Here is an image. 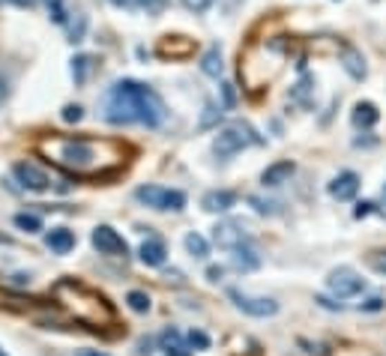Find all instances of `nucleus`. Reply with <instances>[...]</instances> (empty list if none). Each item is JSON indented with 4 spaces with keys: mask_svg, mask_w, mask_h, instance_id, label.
I'll return each instance as SVG.
<instances>
[{
    "mask_svg": "<svg viewBox=\"0 0 386 356\" xmlns=\"http://www.w3.org/2000/svg\"><path fill=\"white\" fill-rule=\"evenodd\" d=\"M96 66V57L93 54H78L75 60H72V78H75V84H87L90 72Z\"/></svg>",
    "mask_w": 386,
    "mask_h": 356,
    "instance_id": "nucleus-22",
    "label": "nucleus"
},
{
    "mask_svg": "<svg viewBox=\"0 0 386 356\" xmlns=\"http://www.w3.org/2000/svg\"><path fill=\"white\" fill-rule=\"evenodd\" d=\"M138 258H141V263H147V267H162L165 258H168L165 243H162V240H147L138 249Z\"/></svg>",
    "mask_w": 386,
    "mask_h": 356,
    "instance_id": "nucleus-18",
    "label": "nucleus"
},
{
    "mask_svg": "<svg viewBox=\"0 0 386 356\" xmlns=\"http://www.w3.org/2000/svg\"><path fill=\"white\" fill-rule=\"evenodd\" d=\"M135 198L141 204H147L153 209H171V213H180L186 207V195L177 189H162V186H141L135 189Z\"/></svg>",
    "mask_w": 386,
    "mask_h": 356,
    "instance_id": "nucleus-5",
    "label": "nucleus"
},
{
    "mask_svg": "<svg viewBox=\"0 0 386 356\" xmlns=\"http://www.w3.org/2000/svg\"><path fill=\"white\" fill-rule=\"evenodd\" d=\"M45 245L54 252V254H66L75 249V234L69 227H54V231L45 234Z\"/></svg>",
    "mask_w": 386,
    "mask_h": 356,
    "instance_id": "nucleus-16",
    "label": "nucleus"
},
{
    "mask_svg": "<svg viewBox=\"0 0 386 356\" xmlns=\"http://www.w3.org/2000/svg\"><path fill=\"white\" fill-rule=\"evenodd\" d=\"M186 341H189V348H197V350H206V348H210V339H206L204 332H197V330L189 332Z\"/></svg>",
    "mask_w": 386,
    "mask_h": 356,
    "instance_id": "nucleus-32",
    "label": "nucleus"
},
{
    "mask_svg": "<svg viewBox=\"0 0 386 356\" xmlns=\"http://www.w3.org/2000/svg\"><path fill=\"white\" fill-rule=\"evenodd\" d=\"M0 3H18V6H33L36 0H0Z\"/></svg>",
    "mask_w": 386,
    "mask_h": 356,
    "instance_id": "nucleus-40",
    "label": "nucleus"
},
{
    "mask_svg": "<svg viewBox=\"0 0 386 356\" xmlns=\"http://www.w3.org/2000/svg\"><path fill=\"white\" fill-rule=\"evenodd\" d=\"M168 0H132V9H147V12H162Z\"/></svg>",
    "mask_w": 386,
    "mask_h": 356,
    "instance_id": "nucleus-31",
    "label": "nucleus"
},
{
    "mask_svg": "<svg viewBox=\"0 0 386 356\" xmlns=\"http://www.w3.org/2000/svg\"><path fill=\"white\" fill-rule=\"evenodd\" d=\"M350 120H354L356 129H371V126L380 120V111H377L374 102H356L354 111H350Z\"/></svg>",
    "mask_w": 386,
    "mask_h": 356,
    "instance_id": "nucleus-17",
    "label": "nucleus"
},
{
    "mask_svg": "<svg viewBox=\"0 0 386 356\" xmlns=\"http://www.w3.org/2000/svg\"><path fill=\"white\" fill-rule=\"evenodd\" d=\"M75 356H108V353H102V350H90V348H87V350H78Z\"/></svg>",
    "mask_w": 386,
    "mask_h": 356,
    "instance_id": "nucleus-41",
    "label": "nucleus"
},
{
    "mask_svg": "<svg viewBox=\"0 0 386 356\" xmlns=\"http://www.w3.org/2000/svg\"><path fill=\"white\" fill-rule=\"evenodd\" d=\"M213 240L219 249H240V245H246L249 243V234H246V227H242L240 222H233V218H224V222H219L213 227Z\"/></svg>",
    "mask_w": 386,
    "mask_h": 356,
    "instance_id": "nucleus-9",
    "label": "nucleus"
},
{
    "mask_svg": "<svg viewBox=\"0 0 386 356\" xmlns=\"http://www.w3.org/2000/svg\"><path fill=\"white\" fill-rule=\"evenodd\" d=\"M383 195H386V189H383Z\"/></svg>",
    "mask_w": 386,
    "mask_h": 356,
    "instance_id": "nucleus-44",
    "label": "nucleus"
},
{
    "mask_svg": "<svg viewBox=\"0 0 386 356\" xmlns=\"http://www.w3.org/2000/svg\"><path fill=\"white\" fill-rule=\"evenodd\" d=\"M15 227H21L27 234H39L42 231V218L33 216V213H18L15 216Z\"/></svg>",
    "mask_w": 386,
    "mask_h": 356,
    "instance_id": "nucleus-24",
    "label": "nucleus"
},
{
    "mask_svg": "<svg viewBox=\"0 0 386 356\" xmlns=\"http://www.w3.org/2000/svg\"><path fill=\"white\" fill-rule=\"evenodd\" d=\"M237 204V195L228 189H215V191H206L204 200H201V207L206 209V213H228V209Z\"/></svg>",
    "mask_w": 386,
    "mask_h": 356,
    "instance_id": "nucleus-14",
    "label": "nucleus"
},
{
    "mask_svg": "<svg viewBox=\"0 0 386 356\" xmlns=\"http://www.w3.org/2000/svg\"><path fill=\"white\" fill-rule=\"evenodd\" d=\"M314 303L323 306V308H329V312H341V308H345L341 303H332V299H327V297H314Z\"/></svg>",
    "mask_w": 386,
    "mask_h": 356,
    "instance_id": "nucleus-38",
    "label": "nucleus"
},
{
    "mask_svg": "<svg viewBox=\"0 0 386 356\" xmlns=\"http://www.w3.org/2000/svg\"><path fill=\"white\" fill-rule=\"evenodd\" d=\"M311 87H314V78H311V75H302L300 84L293 87L291 99H293V102H305V99H309V93H311Z\"/></svg>",
    "mask_w": 386,
    "mask_h": 356,
    "instance_id": "nucleus-28",
    "label": "nucleus"
},
{
    "mask_svg": "<svg viewBox=\"0 0 386 356\" xmlns=\"http://www.w3.org/2000/svg\"><path fill=\"white\" fill-rule=\"evenodd\" d=\"M168 117V108L162 96L153 87L141 84V81L123 78L108 90L105 96V120L111 126H129L141 123L147 129H159Z\"/></svg>",
    "mask_w": 386,
    "mask_h": 356,
    "instance_id": "nucleus-1",
    "label": "nucleus"
},
{
    "mask_svg": "<svg viewBox=\"0 0 386 356\" xmlns=\"http://www.w3.org/2000/svg\"><path fill=\"white\" fill-rule=\"evenodd\" d=\"M201 69H204V75H210V78H219L222 75L224 63H222V48H219V45L206 48V54L201 57Z\"/></svg>",
    "mask_w": 386,
    "mask_h": 356,
    "instance_id": "nucleus-21",
    "label": "nucleus"
},
{
    "mask_svg": "<svg viewBox=\"0 0 386 356\" xmlns=\"http://www.w3.org/2000/svg\"><path fill=\"white\" fill-rule=\"evenodd\" d=\"M39 153L57 162L72 174H102L108 165H117V144L111 141H87V138H66V135H48L39 141Z\"/></svg>",
    "mask_w": 386,
    "mask_h": 356,
    "instance_id": "nucleus-2",
    "label": "nucleus"
},
{
    "mask_svg": "<svg viewBox=\"0 0 386 356\" xmlns=\"http://www.w3.org/2000/svg\"><path fill=\"white\" fill-rule=\"evenodd\" d=\"M195 51V42L186 39V36H165L159 42V54L162 57H189Z\"/></svg>",
    "mask_w": 386,
    "mask_h": 356,
    "instance_id": "nucleus-15",
    "label": "nucleus"
},
{
    "mask_svg": "<svg viewBox=\"0 0 386 356\" xmlns=\"http://www.w3.org/2000/svg\"><path fill=\"white\" fill-rule=\"evenodd\" d=\"M228 297L233 299V306L240 308L242 315H251V317H273L278 312V303L269 297H251V294H242L240 288H231Z\"/></svg>",
    "mask_w": 386,
    "mask_h": 356,
    "instance_id": "nucleus-7",
    "label": "nucleus"
},
{
    "mask_svg": "<svg viewBox=\"0 0 386 356\" xmlns=\"http://www.w3.org/2000/svg\"><path fill=\"white\" fill-rule=\"evenodd\" d=\"M383 308H386L383 297H368L365 303H359V312H383Z\"/></svg>",
    "mask_w": 386,
    "mask_h": 356,
    "instance_id": "nucleus-33",
    "label": "nucleus"
},
{
    "mask_svg": "<svg viewBox=\"0 0 386 356\" xmlns=\"http://www.w3.org/2000/svg\"><path fill=\"white\" fill-rule=\"evenodd\" d=\"M249 204L255 207V213H260V216H276L278 213V200H264V198H258V195H249Z\"/></svg>",
    "mask_w": 386,
    "mask_h": 356,
    "instance_id": "nucleus-26",
    "label": "nucleus"
},
{
    "mask_svg": "<svg viewBox=\"0 0 386 356\" xmlns=\"http://www.w3.org/2000/svg\"><path fill=\"white\" fill-rule=\"evenodd\" d=\"M0 356H9V353H6V350H3V348H0Z\"/></svg>",
    "mask_w": 386,
    "mask_h": 356,
    "instance_id": "nucleus-43",
    "label": "nucleus"
},
{
    "mask_svg": "<svg viewBox=\"0 0 386 356\" xmlns=\"http://www.w3.org/2000/svg\"><path fill=\"white\" fill-rule=\"evenodd\" d=\"M327 288L332 290V297L350 299V297H356V294H363V290H365V279L359 276L354 267H338V270L329 272Z\"/></svg>",
    "mask_w": 386,
    "mask_h": 356,
    "instance_id": "nucleus-6",
    "label": "nucleus"
},
{
    "mask_svg": "<svg viewBox=\"0 0 386 356\" xmlns=\"http://www.w3.org/2000/svg\"><path fill=\"white\" fill-rule=\"evenodd\" d=\"M186 249H189V254H195V258H206V254H210V245H206V240L201 234H189Z\"/></svg>",
    "mask_w": 386,
    "mask_h": 356,
    "instance_id": "nucleus-25",
    "label": "nucleus"
},
{
    "mask_svg": "<svg viewBox=\"0 0 386 356\" xmlns=\"http://www.w3.org/2000/svg\"><path fill=\"white\" fill-rule=\"evenodd\" d=\"M341 66L347 69V75L354 78V81H363L368 75V66H365L363 51L354 48V45H341Z\"/></svg>",
    "mask_w": 386,
    "mask_h": 356,
    "instance_id": "nucleus-11",
    "label": "nucleus"
},
{
    "mask_svg": "<svg viewBox=\"0 0 386 356\" xmlns=\"http://www.w3.org/2000/svg\"><path fill=\"white\" fill-rule=\"evenodd\" d=\"M12 174H15L18 182H21V189H27V191H45L51 186L48 174L39 171L36 165H30V162H18V165L12 168Z\"/></svg>",
    "mask_w": 386,
    "mask_h": 356,
    "instance_id": "nucleus-10",
    "label": "nucleus"
},
{
    "mask_svg": "<svg viewBox=\"0 0 386 356\" xmlns=\"http://www.w3.org/2000/svg\"><path fill=\"white\" fill-rule=\"evenodd\" d=\"M3 96H6V87H3V81H0V105H3Z\"/></svg>",
    "mask_w": 386,
    "mask_h": 356,
    "instance_id": "nucleus-42",
    "label": "nucleus"
},
{
    "mask_svg": "<svg viewBox=\"0 0 386 356\" xmlns=\"http://www.w3.org/2000/svg\"><path fill=\"white\" fill-rule=\"evenodd\" d=\"M233 267L242 270V272H249V270H258L260 267V258H258V252L251 249V245H240V249H233Z\"/></svg>",
    "mask_w": 386,
    "mask_h": 356,
    "instance_id": "nucleus-20",
    "label": "nucleus"
},
{
    "mask_svg": "<svg viewBox=\"0 0 386 356\" xmlns=\"http://www.w3.org/2000/svg\"><path fill=\"white\" fill-rule=\"evenodd\" d=\"M84 30H87V18L75 15V21L69 24V42H81V39H84Z\"/></svg>",
    "mask_w": 386,
    "mask_h": 356,
    "instance_id": "nucleus-30",
    "label": "nucleus"
},
{
    "mask_svg": "<svg viewBox=\"0 0 386 356\" xmlns=\"http://www.w3.org/2000/svg\"><path fill=\"white\" fill-rule=\"evenodd\" d=\"M45 6H48L51 18L57 24H66V0H45Z\"/></svg>",
    "mask_w": 386,
    "mask_h": 356,
    "instance_id": "nucleus-29",
    "label": "nucleus"
},
{
    "mask_svg": "<svg viewBox=\"0 0 386 356\" xmlns=\"http://www.w3.org/2000/svg\"><path fill=\"white\" fill-rule=\"evenodd\" d=\"M189 12H206V9L213 6V0H180Z\"/></svg>",
    "mask_w": 386,
    "mask_h": 356,
    "instance_id": "nucleus-36",
    "label": "nucleus"
},
{
    "mask_svg": "<svg viewBox=\"0 0 386 356\" xmlns=\"http://www.w3.org/2000/svg\"><path fill=\"white\" fill-rule=\"evenodd\" d=\"M293 171H296V165L291 159H282V162H276V165H269L264 174H260V182L264 186H269V189H276V186H282V182H287L293 177Z\"/></svg>",
    "mask_w": 386,
    "mask_h": 356,
    "instance_id": "nucleus-13",
    "label": "nucleus"
},
{
    "mask_svg": "<svg viewBox=\"0 0 386 356\" xmlns=\"http://www.w3.org/2000/svg\"><path fill=\"white\" fill-rule=\"evenodd\" d=\"M51 294L78 324H84V326H105L114 321L111 303H108L99 290L87 288L84 281H78V279H60Z\"/></svg>",
    "mask_w": 386,
    "mask_h": 356,
    "instance_id": "nucleus-3",
    "label": "nucleus"
},
{
    "mask_svg": "<svg viewBox=\"0 0 386 356\" xmlns=\"http://www.w3.org/2000/svg\"><path fill=\"white\" fill-rule=\"evenodd\" d=\"M90 240H93L99 254H111V258H126V254H129V245H126V240L111 225H99Z\"/></svg>",
    "mask_w": 386,
    "mask_h": 356,
    "instance_id": "nucleus-8",
    "label": "nucleus"
},
{
    "mask_svg": "<svg viewBox=\"0 0 386 356\" xmlns=\"http://www.w3.org/2000/svg\"><path fill=\"white\" fill-rule=\"evenodd\" d=\"M222 276H224L222 267H210V270H206V279H210V281H219Z\"/></svg>",
    "mask_w": 386,
    "mask_h": 356,
    "instance_id": "nucleus-39",
    "label": "nucleus"
},
{
    "mask_svg": "<svg viewBox=\"0 0 386 356\" xmlns=\"http://www.w3.org/2000/svg\"><path fill=\"white\" fill-rule=\"evenodd\" d=\"M237 105V90H233V84H222V108H231Z\"/></svg>",
    "mask_w": 386,
    "mask_h": 356,
    "instance_id": "nucleus-35",
    "label": "nucleus"
},
{
    "mask_svg": "<svg viewBox=\"0 0 386 356\" xmlns=\"http://www.w3.org/2000/svg\"><path fill=\"white\" fill-rule=\"evenodd\" d=\"M60 117H63L66 123H81V117H84V108H81V105H66Z\"/></svg>",
    "mask_w": 386,
    "mask_h": 356,
    "instance_id": "nucleus-34",
    "label": "nucleus"
},
{
    "mask_svg": "<svg viewBox=\"0 0 386 356\" xmlns=\"http://www.w3.org/2000/svg\"><path fill=\"white\" fill-rule=\"evenodd\" d=\"M159 348L165 350L168 356H189V348L183 344V335L177 330H165L159 335Z\"/></svg>",
    "mask_w": 386,
    "mask_h": 356,
    "instance_id": "nucleus-19",
    "label": "nucleus"
},
{
    "mask_svg": "<svg viewBox=\"0 0 386 356\" xmlns=\"http://www.w3.org/2000/svg\"><path fill=\"white\" fill-rule=\"evenodd\" d=\"M219 120H222V108H215L213 102H206L204 117H201V123H197V129H210V126H215Z\"/></svg>",
    "mask_w": 386,
    "mask_h": 356,
    "instance_id": "nucleus-27",
    "label": "nucleus"
},
{
    "mask_svg": "<svg viewBox=\"0 0 386 356\" xmlns=\"http://www.w3.org/2000/svg\"><path fill=\"white\" fill-rule=\"evenodd\" d=\"M126 303H129L132 312H138V315H147L150 312V294H144V290H129V297H126Z\"/></svg>",
    "mask_w": 386,
    "mask_h": 356,
    "instance_id": "nucleus-23",
    "label": "nucleus"
},
{
    "mask_svg": "<svg viewBox=\"0 0 386 356\" xmlns=\"http://www.w3.org/2000/svg\"><path fill=\"white\" fill-rule=\"evenodd\" d=\"M356 191H359V177L354 171H345V174H338L329 182V195L336 200H350V198H356Z\"/></svg>",
    "mask_w": 386,
    "mask_h": 356,
    "instance_id": "nucleus-12",
    "label": "nucleus"
},
{
    "mask_svg": "<svg viewBox=\"0 0 386 356\" xmlns=\"http://www.w3.org/2000/svg\"><path fill=\"white\" fill-rule=\"evenodd\" d=\"M374 207H377V204H371V200H363V204H356L354 216H356V218H365L368 213H374Z\"/></svg>",
    "mask_w": 386,
    "mask_h": 356,
    "instance_id": "nucleus-37",
    "label": "nucleus"
},
{
    "mask_svg": "<svg viewBox=\"0 0 386 356\" xmlns=\"http://www.w3.org/2000/svg\"><path fill=\"white\" fill-rule=\"evenodd\" d=\"M264 138L251 129L249 123H240V120H233L228 123L224 129L215 135V141H213V153L219 159H233L237 153H242L246 147H251V144H260Z\"/></svg>",
    "mask_w": 386,
    "mask_h": 356,
    "instance_id": "nucleus-4",
    "label": "nucleus"
}]
</instances>
